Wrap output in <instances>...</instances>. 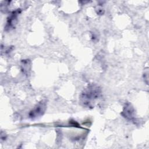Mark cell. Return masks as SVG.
Wrapping results in <instances>:
<instances>
[{
    "label": "cell",
    "instance_id": "6da1fadb",
    "mask_svg": "<svg viewBox=\"0 0 149 149\" xmlns=\"http://www.w3.org/2000/svg\"><path fill=\"white\" fill-rule=\"evenodd\" d=\"M101 94V88L95 84L88 86L80 96V103L86 107L92 108Z\"/></svg>",
    "mask_w": 149,
    "mask_h": 149
},
{
    "label": "cell",
    "instance_id": "7a4b0ae2",
    "mask_svg": "<svg viewBox=\"0 0 149 149\" xmlns=\"http://www.w3.org/2000/svg\"><path fill=\"white\" fill-rule=\"evenodd\" d=\"M45 102L41 101L39 104H38L36 107H35L30 112L29 116L32 119L39 117L44 112L45 109Z\"/></svg>",
    "mask_w": 149,
    "mask_h": 149
},
{
    "label": "cell",
    "instance_id": "3957f363",
    "mask_svg": "<svg viewBox=\"0 0 149 149\" xmlns=\"http://www.w3.org/2000/svg\"><path fill=\"white\" fill-rule=\"evenodd\" d=\"M122 114L124 116V117L128 119L132 120L133 118L134 111L132 107L129 104H127L125 107Z\"/></svg>",
    "mask_w": 149,
    "mask_h": 149
},
{
    "label": "cell",
    "instance_id": "277c9868",
    "mask_svg": "<svg viewBox=\"0 0 149 149\" xmlns=\"http://www.w3.org/2000/svg\"><path fill=\"white\" fill-rule=\"evenodd\" d=\"M18 13H19V12H18L17 10L15 11L12 13V15L8 18L7 24H6V29L9 30L10 29H11L12 27H13L14 24H15V23L16 22V18H17Z\"/></svg>",
    "mask_w": 149,
    "mask_h": 149
}]
</instances>
